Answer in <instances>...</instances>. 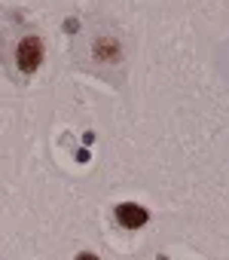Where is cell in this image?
I'll return each instance as SVG.
<instances>
[{"label":"cell","instance_id":"3957f363","mask_svg":"<svg viewBox=\"0 0 229 260\" xmlns=\"http://www.w3.org/2000/svg\"><path fill=\"white\" fill-rule=\"evenodd\" d=\"M77 260H98L95 254H89V251H83V254H77Z\"/></svg>","mask_w":229,"mask_h":260},{"label":"cell","instance_id":"7a4b0ae2","mask_svg":"<svg viewBox=\"0 0 229 260\" xmlns=\"http://www.w3.org/2000/svg\"><path fill=\"white\" fill-rule=\"evenodd\" d=\"M147 208L144 205H135V202H123V205H117V220L126 226V230H138V226H144L147 223Z\"/></svg>","mask_w":229,"mask_h":260},{"label":"cell","instance_id":"6da1fadb","mask_svg":"<svg viewBox=\"0 0 229 260\" xmlns=\"http://www.w3.org/2000/svg\"><path fill=\"white\" fill-rule=\"evenodd\" d=\"M16 55H19V68L25 74H34L40 68V61H43V43H40V37H25L19 43V52Z\"/></svg>","mask_w":229,"mask_h":260}]
</instances>
